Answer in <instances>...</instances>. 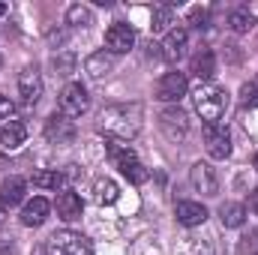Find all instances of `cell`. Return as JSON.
<instances>
[{"label":"cell","instance_id":"cell-1","mask_svg":"<svg viewBox=\"0 0 258 255\" xmlns=\"http://www.w3.org/2000/svg\"><path fill=\"white\" fill-rule=\"evenodd\" d=\"M141 120H144L141 105L138 102H123V105H111V108L102 111L99 129L108 132V135H114V138L129 141V138H135L141 132Z\"/></svg>","mask_w":258,"mask_h":255},{"label":"cell","instance_id":"cell-2","mask_svg":"<svg viewBox=\"0 0 258 255\" xmlns=\"http://www.w3.org/2000/svg\"><path fill=\"white\" fill-rule=\"evenodd\" d=\"M192 102L204 123H216L225 114V108H228V93L222 87H216V84H198Z\"/></svg>","mask_w":258,"mask_h":255},{"label":"cell","instance_id":"cell-3","mask_svg":"<svg viewBox=\"0 0 258 255\" xmlns=\"http://www.w3.org/2000/svg\"><path fill=\"white\" fill-rule=\"evenodd\" d=\"M45 252L48 255H90V240L78 231H57L48 237L45 243Z\"/></svg>","mask_w":258,"mask_h":255},{"label":"cell","instance_id":"cell-4","mask_svg":"<svg viewBox=\"0 0 258 255\" xmlns=\"http://www.w3.org/2000/svg\"><path fill=\"white\" fill-rule=\"evenodd\" d=\"M87 108H90L87 87L81 81H69L60 90V111H63V117H81Z\"/></svg>","mask_w":258,"mask_h":255},{"label":"cell","instance_id":"cell-5","mask_svg":"<svg viewBox=\"0 0 258 255\" xmlns=\"http://www.w3.org/2000/svg\"><path fill=\"white\" fill-rule=\"evenodd\" d=\"M159 129L165 132V138L168 141H186V135H189V117H186V111L180 108V105H171V108H165L162 114H159Z\"/></svg>","mask_w":258,"mask_h":255},{"label":"cell","instance_id":"cell-6","mask_svg":"<svg viewBox=\"0 0 258 255\" xmlns=\"http://www.w3.org/2000/svg\"><path fill=\"white\" fill-rule=\"evenodd\" d=\"M189 90V81L183 72H165L159 81H156V99L159 102H180Z\"/></svg>","mask_w":258,"mask_h":255},{"label":"cell","instance_id":"cell-7","mask_svg":"<svg viewBox=\"0 0 258 255\" xmlns=\"http://www.w3.org/2000/svg\"><path fill=\"white\" fill-rule=\"evenodd\" d=\"M204 147L213 159H225L231 153V135L222 123H204Z\"/></svg>","mask_w":258,"mask_h":255},{"label":"cell","instance_id":"cell-8","mask_svg":"<svg viewBox=\"0 0 258 255\" xmlns=\"http://www.w3.org/2000/svg\"><path fill=\"white\" fill-rule=\"evenodd\" d=\"M42 90H45V84H42L39 69L36 66H24L21 75H18V93H21V99L27 105H36L42 99Z\"/></svg>","mask_w":258,"mask_h":255},{"label":"cell","instance_id":"cell-9","mask_svg":"<svg viewBox=\"0 0 258 255\" xmlns=\"http://www.w3.org/2000/svg\"><path fill=\"white\" fill-rule=\"evenodd\" d=\"M105 45L111 54H126L129 48L135 45V30L123 24V21H114L108 30H105Z\"/></svg>","mask_w":258,"mask_h":255},{"label":"cell","instance_id":"cell-10","mask_svg":"<svg viewBox=\"0 0 258 255\" xmlns=\"http://www.w3.org/2000/svg\"><path fill=\"white\" fill-rule=\"evenodd\" d=\"M189 177H192V186L201 192V195H216V192H219L216 168H213V165H207V162H195L192 171H189Z\"/></svg>","mask_w":258,"mask_h":255},{"label":"cell","instance_id":"cell-11","mask_svg":"<svg viewBox=\"0 0 258 255\" xmlns=\"http://www.w3.org/2000/svg\"><path fill=\"white\" fill-rule=\"evenodd\" d=\"M186 45H189V33H186L183 27L168 30V33H165V42H162V54H165V60H180L183 51H186Z\"/></svg>","mask_w":258,"mask_h":255},{"label":"cell","instance_id":"cell-12","mask_svg":"<svg viewBox=\"0 0 258 255\" xmlns=\"http://www.w3.org/2000/svg\"><path fill=\"white\" fill-rule=\"evenodd\" d=\"M48 210H51L48 198L36 195L33 201H27V204H24V210H21V222H24L27 228H36V225H42V222L48 219Z\"/></svg>","mask_w":258,"mask_h":255},{"label":"cell","instance_id":"cell-13","mask_svg":"<svg viewBox=\"0 0 258 255\" xmlns=\"http://www.w3.org/2000/svg\"><path fill=\"white\" fill-rule=\"evenodd\" d=\"M45 135H48L51 141H57V144H66V141L75 138V126H72V120L63 117V114H51V117L45 120Z\"/></svg>","mask_w":258,"mask_h":255},{"label":"cell","instance_id":"cell-14","mask_svg":"<svg viewBox=\"0 0 258 255\" xmlns=\"http://www.w3.org/2000/svg\"><path fill=\"white\" fill-rule=\"evenodd\" d=\"M174 213H177V222L186 225V228H195V225H201L207 219V207L201 201H180Z\"/></svg>","mask_w":258,"mask_h":255},{"label":"cell","instance_id":"cell-15","mask_svg":"<svg viewBox=\"0 0 258 255\" xmlns=\"http://www.w3.org/2000/svg\"><path fill=\"white\" fill-rule=\"evenodd\" d=\"M84 69H87V75H90L93 81H102V78L111 75V69H114V57H111L108 51H96V54H90V57L84 60Z\"/></svg>","mask_w":258,"mask_h":255},{"label":"cell","instance_id":"cell-16","mask_svg":"<svg viewBox=\"0 0 258 255\" xmlns=\"http://www.w3.org/2000/svg\"><path fill=\"white\" fill-rule=\"evenodd\" d=\"M24 192H27V183L21 177H6L0 183V204L3 207H15L24 201Z\"/></svg>","mask_w":258,"mask_h":255},{"label":"cell","instance_id":"cell-17","mask_svg":"<svg viewBox=\"0 0 258 255\" xmlns=\"http://www.w3.org/2000/svg\"><path fill=\"white\" fill-rule=\"evenodd\" d=\"M81 210H84V204H81V198H78L75 192L63 189L57 195V216H60V219H66V222L81 219Z\"/></svg>","mask_w":258,"mask_h":255},{"label":"cell","instance_id":"cell-18","mask_svg":"<svg viewBox=\"0 0 258 255\" xmlns=\"http://www.w3.org/2000/svg\"><path fill=\"white\" fill-rule=\"evenodd\" d=\"M24 138H27V126H24L21 120H9V123H3V129H0V144H3L6 150L21 147Z\"/></svg>","mask_w":258,"mask_h":255},{"label":"cell","instance_id":"cell-19","mask_svg":"<svg viewBox=\"0 0 258 255\" xmlns=\"http://www.w3.org/2000/svg\"><path fill=\"white\" fill-rule=\"evenodd\" d=\"M219 219H222L225 228H240V225L246 222V207H243L240 201H225V204L219 207Z\"/></svg>","mask_w":258,"mask_h":255},{"label":"cell","instance_id":"cell-20","mask_svg":"<svg viewBox=\"0 0 258 255\" xmlns=\"http://www.w3.org/2000/svg\"><path fill=\"white\" fill-rule=\"evenodd\" d=\"M192 72L201 78V81H210L213 72H216V54H213L210 48H201V51L192 57Z\"/></svg>","mask_w":258,"mask_h":255},{"label":"cell","instance_id":"cell-21","mask_svg":"<svg viewBox=\"0 0 258 255\" xmlns=\"http://www.w3.org/2000/svg\"><path fill=\"white\" fill-rule=\"evenodd\" d=\"M93 198H96L99 204H117V198H120V186H117L111 177H99V180L93 183Z\"/></svg>","mask_w":258,"mask_h":255},{"label":"cell","instance_id":"cell-22","mask_svg":"<svg viewBox=\"0 0 258 255\" xmlns=\"http://www.w3.org/2000/svg\"><path fill=\"white\" fill-rule=\"evenodd\" d=\"M228 24H231V30H234V33H249V30L255 27V15H252L246 6H237V9H231Z\"/></svg>","mask_w":258,"mask_h":255},{"label":"cell","instance_id":"cell-23","mask_svg":"<svg viewBox=\"0 0 258 255\" xmlns=\"http://www.w3.org/2000/svg\"><path fill=\"white\" fill-rule=\"evenodd\" d=\"M120 171H123V177H126L129 183H135V186H141V183H147V177H150V171L138 162V159H129L123 165H117Z\"/></svg>","mask_w":258,"mask_h":255},{"label":"cell","instance_id":"cell-24","mask_svg":"<svg viewBox=\"0 0 258 255\" xmlns=\"http://www.w3.org/2000/svg\"><path fill=\"white\" fill-rule=\"evenodd\" d=\"M66 21H69L72 27H87V24H93V12H90V6L75 3V6L66 9Z\"/></svg>","mask_w":258,"mask_h":255},{"label":"cell","instance_id":"cell-25","mask_svg":"<svg viewBox=\"0 0 258 255\" xmlns=\"http://www.w3.org/2000/svg\"><path fill=\"white\" fill-rule=\"evenodd\" d=\"M30 180L39 189H63V174L60 171H36Z\"/></svg>","mask_w":258,"mask_h":255},{"label":"cell","instance_id":"cell-26","mask_svg":"<svg viewBox=\"0 0 258 255\" xmlns=\"http://www.w3.org/2000/svg\"><path fill=\"white\" fill-rule=\"evenodd\" d=\"M51 66H54L57 75H72V72H75V54H72V51L54 54V57H51Z\"/></svg>","mask_w":258,"mask_h":255},{"label":"cell","instance_id":"cell-27","mask_svg":"<svg viewBox=\"0 0 258 255\" xmlns=\"http://www.w3.org/2000/svg\"><path fill=\"white\" fill-rule=\"evenodd\" d=\"M168 21H171V9H168V6H156V9H153V24H150V30L159 33V30L168 27Z\"/></svg>","mask_w":258,"mask_h":255},{"label":"cell","instance_id":"cell-28","mask_svg":"<svg viewBox=\"0 0 258 255\" xmlns=\"http://www.w3.org/2000/svg\"><path fill=\"white\" fill-rule=\"evenodd\" d=\"M240 99H243V105H258V75L252 78V81H246V84H243Z\"/></svg>","mask_w":258,"mask_h":255},{"label":"cell","instance_id":"cell-29","mask_svg":"<svg viewBox=\"0 0 258 255\" xmlns=\"http://www.w3.org/2000/svg\"><path fill=\"white\" fill-rule=\"evenodd\" d=\"M12 114H15V105H12V99L0 93V120H6V123H9V117H12Z\"/></svg>","mask_w":258,"mask_h":255},{"label":"cell","instance_id":"cell-30","mask_svg":"<svg viewBox=\"0 0 258 255\" xmlns=\"http://www.w3.org/2000/svg\"><path fill=\"white\" fill-rule=\"evenodd\" d=\"M189 18H192L195 27H207V21H210V12H207V9H192V15H189Z\"/></svg>","mask_w":258,"mask_h":255},{"label":"cell","instance_id":"cell-31","mask_svg":"<svg viewBox=\"0 0 258 255\" xmlns=\"http://www.w3.org/2000/svg\"><path fill=\"white\" fill-rule=\"evenodd\" d=\"M249 207H252V213L258 216V189L249 192Z\"/></svg>","mask_w":258,"mask_h":255},{"label":"cell","instance_id":"cell-32","mask_svg":"<svg viewBox=\"0 0 258 255\" xmlns=\"http://www.w3.org/2000/svg\"><path fill=\"white\" fill-rule=\"evenodd\" d=\"M48 39H51V42H63L66 33H63V30H60V33H57V30H51V33H48Z\"/></svg>","mask_w":258,"mask_h":255},{"label":"cell","instance_id":"cell-33","mask_svg":"<svg viewBox=\"0 0 258 255\" xmlns=\"http://www.w3.org/2000/svg\"><path fill=\"white\" fill-rule=\"evenodd\" d=\"M3 225H6V207L0 204V228H3Z\"/></svg>","mask_w":258,"mask_h":255},{"label":"cell","instance_id":"cell-34","mask_svg":"<svg viewBox=\"0 0 258 255\" xmlns=\"http://www.w3.org/2000/svg\"><path fill=\"white\" fill-rule=\"evenodd\" d=\"M3 12H6V6H3V3H0V18H3Z\"/></svg>","mask_w":258,"mask_h":255},{"label":"cell","instance_id":"cell-35","mask_svg":"<svg viewBox=\"0 0 258 255\" xmlns=\"http://www.w3.org/2000/svg\"><path fill=\"white\" fill-rule=\"evenodd\" d=\"M255 168H258V153H255Z\"/></svg>","mask_w":258,"mask_h":255},{"label":"cell","instance_id":"cell-36","mask_svg":"<svg viewBox=\"0 0 258 255\" xmlns=\"http://www.w3.org/2000/svg\"><path fill=\"white\" fill-rule=\"evenodd\" d=\"M0 63H3V60H0Z\"/></svg>","mask_w":258,"mask_h":255},{"label":"cell","instance_id":"cell-37","mask_svg":"<svg viewBox=\"0 0 258 255\" xmlns=\"http://www.w3.org/2000/svg\"><path fill=\"white\" fill-rule=\"evenodd\" d=\"M255 255H258V252H255Z\"/></svg>","mask_w":258,"mask_h":255}]
</instances>
